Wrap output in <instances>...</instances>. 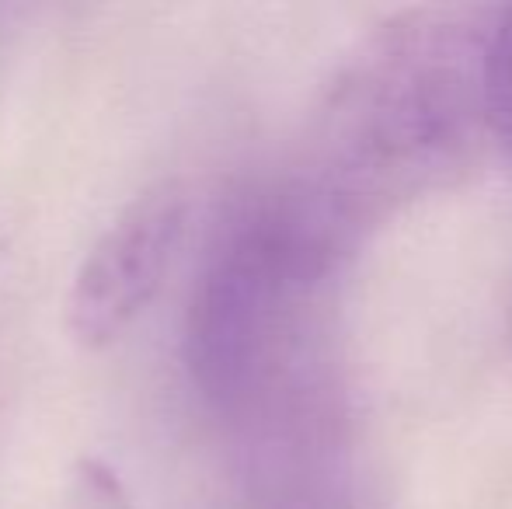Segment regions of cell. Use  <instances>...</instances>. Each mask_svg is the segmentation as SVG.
Wrapping results in <instances>:
<instances>
[{
	"label": "cell",
	"instance_id": "obj_1",
	"mask_svg": "<svg viewBox=\"0 0 512 509\" xmlns=\"http://www.w3.org/2000/svg\"><path fill=\"white\" fill-rule=\"evenodd\" d=\"M345 265L276 227L216 234L185 314V367L227 426L244 509H359V422L338 332Z\"/></svg>",
	"mask_w": 512,
	"mask_h": 509
},
{
	"label": "cell",
	"instance_id": "obj_5",
	"mask_svg": "<svg viewBox=\"0 0 512 509\" xmlns=\"http://www.w3.org/2000/svg\"><path fill=\"white\" fill-rule=\"evenodd\" d=\"M70 503L74 509H133L119 471H112L98 457H81V464L74 468Z\"/></svg>",
	"mask_w": 512,
	"mask_h": 509
},
{
	"label": "cell",
	"instance_id": "obj_3",
	"mask_svg": "<svg viewBox=\"0 0 512 509\" xmlns=\"http://www.w3.org/2000/svg\"><path fill=\"white\" fill-rule=\"evenodd\" d=\"M189 203L178 182L150 185L133 199L77 265L67 297V332L81 349L122 339L157 297L182 245Z\"/></svg>",
	"mask_w": 512,
	"mask_h": 509
},
{
	"label": "cell",
	"instance_id": "obj_4",
	"mask_svg": "<svg viewBox=\"0 0 512 509\" xmlns=\"http://www.w3.org/2000/svg\"><path fill=\"white\" fill-rule=\"evenodd\" d=\"M485 88H488V136H492V154L512 161V4L492 7Z\"/></svg>",
	"mask_w": 512,
	"mask_h": 509
},
{
	"label": "cell",
	"instance_id": "obj_2",
	"mask_svg": "<svg viewBox=\"0 0 512 509\" xmlns=\"http://www.w3.org/2000/svg\"><path fill=\"white\" fill-rule=\"evenodd\" d=\"M492 7L425 4L373 25L317 98L272 203L310 238L352 255L408 203L492 154Z\"/></svg>",
	"mask_w": 512,
	"mask_h": 509
}]
</instances>
